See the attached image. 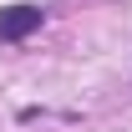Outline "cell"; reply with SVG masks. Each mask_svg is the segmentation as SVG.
<instances>
[{
    "label": "cell",
    "instance_id": "1",
    "mask_svg": "<svg viewBox=\"0 0 132 132\" xmlns=\"http://www.w3.org/2000/svg\"><path fill=\"white\" fill-rule=\"evenodd\" d=\"M41 31V5H5L0 10V41H26Z\"/></svg>",
    "mask_w": 132,
    "mask_h": 132
}]
</instances>
